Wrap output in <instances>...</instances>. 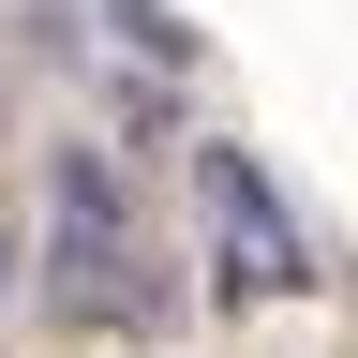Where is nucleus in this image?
<instances>
[{
    "mask_svg": "<svg viewBox=\"0 0 358 358\" xmlns=\"http://www.w3.org/2000/svg\"><path fill=\"white\" fill-rule=\"evenodd\" d=\"M45 313L60 329H164V254L105 150H60V179H45Z\"/></svg>",
    "mask_w": 358,
    "mask_h": 358,
    "instance_id": "1",
    "label": "nucleus"
},
{
    "mask_svg": "<svg viewBox=\"0 0 358 358\" xmlns=\"http://www.w3.org/2000/svg\"><path fill=\"white\" fill-rule=\"evenodd\" d=\"M194 224H209V299L224 313H268L313 284V239L284 209V179H268L254 150H194Z\"/></svg>",
    "mask_w": 358,
    "mask_h": 358,
    "instance_id": "2",
    "label": "nucleus"
},
{
    "mask_svg": "<svg viewBox=\"0 0 358 358\" xmlns=\"http://www.w3.org/2000/svg\"><path fill=\"white\" fill-rule=\"evenodd\" d=\"M120 30H134V45H150V60H194V30H179V15H164V0H120Z\"/></svg>",
    "mask_w": 358,
    "mask_h": 358,
    "instance_id": "3",
    "label": "nucleus"
},
{
    "mask_svg": "<svg viewBox=\"0 0 358 358\" xmlns=\"http://www.w3.org/2000/svg\"><path fill=\"white\" fill-rule=\"evenodd\" d=\"M0 284H15V224H0Z\"/></svg>",
    "mask_w": 358,
    "mask_h": 358,
    "instance_id": "4",
    "label": "nucleus"
}]
</instances>
